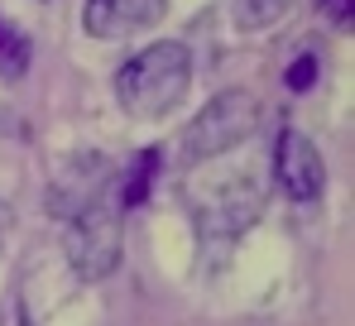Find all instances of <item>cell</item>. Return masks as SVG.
Listing matches in <instances>:
<instances>
[{
	"mask_svg": "<svg viewBox=\"0 0 355 326\" xmlns=\"http://www.w3.org/2000/svg\"><path fill=\"white\" fill-rule=\"evenodd\" d=\"M192 87V53L182 44H149L116 72V101L135 120H159L187 96Z\"/></svg>",
	"mask_w": 355,
	"mask_h": 326,
	"instance_id": "obj_1",
	"label": "cell"
},
{
	"mask_svg": "<svg viewBox=\"0 0 355 326\" xmlns=\"http://www.w3.org/2000/svg\"><path fill=\"white\" fill-rule=\"evenodd\" d=\"M120 197L116 187L96 192L92 202H82L72 216H67V230H62V250H67V264L77 278L96 283L106 273L120 269V255H125V225H120Z\"/></svg>",
	"mask_w": 355,
	"mask_h": 326,
	"instance_id": "obj_2",
	"label": "cell"
},
{
	"mask_svg": "<svg viewBox=\"0 0 355 326\" xmlns=\"http://www.w3.org/2000/svg\"><path fill=\"white\" fill-rule=\"evenodd\" d=\"M187 212L197 221L202 235L211 240H236L245 235L259 212H264V187L250 173H216L187 187Z\"/></svg>",
	"mask_w": 355,
	"mask_h": 326,
	"instance_id": "obj_3",
	"label": "cell"
},
{
	"mask_svg": "<svg viewBox=\"0 0 355 326\" xmlns=\"http://www.w3.org/2000/svg\"><path fill=\"white\" fill-rule=\"evenodd\" d=\"M259 130V101L250 92H221L211 96L207 106L197 110L182 130V154L192 163H211L221 154H231L236 144H245L250 135Z\"/></svg>",
	"mask_w": 355,
	"mask_h": 326,
	"instance_id": "obj_4",
	"label": "cell"
},
{
	"mask_svg": "<svg viewBox=\"0 0 355 326\" xmlns=\"http://www.w3.org/2000/svg\"><path fill=\"white\" fill-rule=\"evenodd\" d=\"M274 182L293 202H317L327 192V163L302 130H284L274 144Z\"/></svg>",
	"mask_w": 355,
	"mask_h": 326,
	"instance_id": "obj_5",
	"label": "cell"
},
{
	"mask_svg": "<svg viewBox=\"0 0 355 326\" xmlns=\"http://www.w3.org/2000/svg\"><path fill=\"white\" fill-rule=\"evenodd\" d=\"M164 10H168V0H87L82 24H87L92 39L111 44V39H130V34L159 24Z\"/></svg>",
	"mask_w": 355,
	"mask_h": 326,
	"instance_id": "obj_6",
	"label": "cell"
},
{
	"mask_svg": "<svg viewBox=\"0 0 355 326\" xmlns=\"http://www.w3.org/2000/svg\"><path fill=\"white\" fill-rule=\"evenodd\" d=\"M231 5V19H236V29L245 34H259V29H274L288 10H293L297 0H226Z\"/></svg>",
	"mask_w": 355,
	"mask_h": 326,
	"instance_id": "obj_7",
	"label": "cell"
},
{
	"mask_svg": "<svg viewBox=\"0 0 355 326\" xmlns=\"http://www.w3.org/2000/svg\"><path fill=\"white\" fill-rule=\"evenodd\" d=\"M159 168H164L159 149H144V154L135 159V168H130V173H120V182H116L120 207H139V202L149 197V187H154V173H159Z\"/></svg>",
	"mask_w": 355,
	"mask_h": 326,
	"instance_id": "obj_8",
	"label": "cell"
},
{
	"mask_svg": "<svg viewBox=\"0 0 355 326\" xmlns=\"http://www.w3.org/2000/svg\"><path fill=\"white\" fill-rule=\"evenodd\" d=\"M24 67H29V39L0 19V77L15 82V77H24Z\"/></svg>",
	"mask_w": 355,
	"mask_h": 326,
	"instance_id": "obj_9",
	"label": "cell"
},
{
	"mask_svg": "<svg viewBox=\"0 0 355 326\" xmlns=\"http://www.w3.org/2000/svg\"><path fill=\"white\" fill-rule=\"evenodd\" d=\"M312 82H317V58H312V53H302V58L293 62V67H288V87H293V92H307Z\"/></svg>",
	"mask_w": 355,
	"mask_h": 326,
	"instance_id": "obj_10",
	"label": "cell"
},
{
	"mask_svg": "<svg viewBox=\"0 0 355 326\" xmlns=\"http://www.w3.org/2000/svg\"><path fill=\"white\" fill-rule=\"evenodd\" d=\"M10 221H15V216H10V207H5V202H0V235H5V230H10Z\"/></svg>",
	"mask_w": 355,
	"mask_h": 326,
	"instance_id": "obj_11",
	"label": "cell"
}]
</instances>
